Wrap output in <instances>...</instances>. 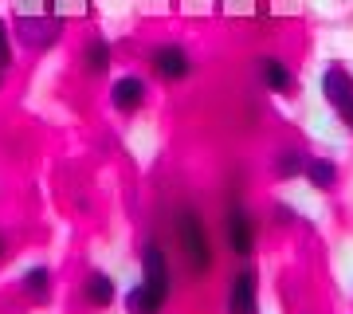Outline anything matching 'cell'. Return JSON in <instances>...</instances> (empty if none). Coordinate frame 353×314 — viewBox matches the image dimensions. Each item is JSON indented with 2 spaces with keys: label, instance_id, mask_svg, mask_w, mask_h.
Masks as SVG:
<instances>
[{
  "label": "cell",
  "instance_id": "cell-1",
  "mask_svg": "<svg viewBox=\"0 0 353 314\" xmlns=\"http://www.w3.org/2000/svg\"><path fill=\"white\" fill-rule=\"evenodd\" d=\"M173 232H176V248L185 255L192 275H208L216 264V251H212V236H208V224L201 220L196 208H181L173 216Z\"/></svg>",
  "mask_w": 353,
  "mask_h": 314
},
{
  "label": "cell",
  "instance_id": "cell-2",
  "mask_svg": "<svg viewBox=\"0 0 353 314\" xmlns=\"http://www.w3.org/2000/svg\"><path fill=\"white\" fill-rule=\"evenodd\" d=\"M322 99L341 118V126L353 134V71L345 63H330L322 71Z\"/></svg>",
  "mask_w": 353,
  "mask_h": 314
},
{
  "label": "cell",
  "instance_id": "cell-3",
  "mask_svg": "<svg viewBox=\"0 0 353 314\" xmlns=\"http://www.w3.org/2000/svg\"><path fill=\"white\" fill-rule=\"evenodd\" d=\"M224 232H228V248H232V255H236V259H252L259 228H255V216L248 213L243 204H232V208H228Z\"/></svg>",
  "mask_w": 353,
  "mask_h": 314
},
{
  "label": "cell",
  "instance_id": "cell-4",
  "mask_svg": "<svg viewBox=\"0 0 353 314\" xmlns=\"http://www.w3.org/2000/svg\"><path fill=\"white\" fill-rule=\"evenodd\" d=\"M228 314H259V275L255 267H240L228 283Z\"/></svg>",
  "mask_w": 353,
  "mask_h": 314
},
{
  "label": "cell",
  "instance_id": "cell-5",
  "mask_svg": "<svg viewBox=\"0 0 353 314\" xmlns=\"http://www.w3.org/2000/svg\"><path fill=\"white\" fill-rule=\"evenodd\" d=\"M150 63H153V75L165 79V83H181V79L192 75V55L181 48V43H161V48H153Z\"/></svg>",
  "mask_w": 353,
  "mask_h": 314
},
{
  "label": "cell",
  "instance_id": "cell-6",
  "mask_svg": "<svg viewBox=\"0 0 353 314\" xmlns=\"http://www.w3.org/2000/svg\"><path fill=\"white\" fill-rule=\"evenodd\" d=\"M145 79H138V75H122L118 83H114V90H110V102H114V110H122V114H134V110H141L145 106Z\"/></svg>",
  "mask_w": 353,
  "mask_h": 314
},
{
  "label": "cell",
  "instance_id": "cell-7",
  "mask_svg": "<svg viewBox=\"0 0 353 314\" xmlns=\"http://www.w3.org/2000/svg\"><path fill=\"white\" fill-rule=\"evenodd\" d=\"M141 279H145L150 287L169 295V259H165L161 244H153V239L141 248Z\"/></svg>",
  "mask_w": 353,
  "mask_h": 314
},
{
  "label": "cell",
  "instance_id": "cell-8",
  "mask_svg": "<svg viewBox=\"0 0 353 314\" xmlns=\"http://www.w3.org/2000/svg\"><path fill=\"white\" fill-rule=\"evenodd\" d=\"M259 83H263L271 95H290L294 90V71L279 55H263L259 59Z\"/></svg>",
  "mask_w": 353,
  "mask_h": 314
},
{
  "label": "cell",
  "instance_id": "cell-9",
  "mask_svg": "<svg viewBox=\"0 0 353 314\" xmlns=\"http://www.w3.org/2000/svg\"><path fill=\"white\" fill-rule=\"evenodd\" d=\"M59 32H63V24L59 20H51V16H43V20H20V39H24L28 48H48V43H55L59 39Z\"/></svg>",
  "mask_w": 353,
  "mask_h": 314
},
{
  "label": "cell",
  "instance_id": "cell-10",
  "mask_svg": "<svg viewBox=\"0 0 353 314\" xmlns=\"http://www.w3.org/2000/svg\"><path fill=\"white\" fill-rule=\"evenodd\" d=\"M303 177L310 181V188H318V193H330V188L338 185V177H341V169L330 157H310L306 153V165H303Z\"/></svg>",
  "mask_w": 353,
  "mask_h": 314
},
{
  "label": "cell",
  "instance_id": "cell-11",
  "mask_svg": "<svg viewBox=\"0 0 353 314\" xmlns=\"http://www.w3.org/2000/svg\"><path fill=\"white\" fill-rule=\"evenodd\" d=\"M165 299H169L165 291L150 287V283L141 279L138 287H134V291H130V295H126V311H130V314H161Z\"/></svg>",
  "mask_w": 353,
  "mask_h": 314
},
{
  "label": "cell",
  "instance_id": "cell-12",
  "mask_svg": "<svg viewBox=\"0 0 353 314\" xmlns=\"http://www.w3.org/2000/svg\"><path fill=\"white\" fill-rule=\"evenodd\" d=\"M83 295H87V302L94 311H106V306H114V299H118V287H114V279L106 275V271H90V279L83 283Z\"/></svg>",
  "mask_w": 353,
  "mask_h": 314
},
{
  "label": "cell",
  "instance_id": "cell-13",
  "mask_svg": "<svg viewBox=\"0 0 353 314\" xmlns=\"http://www.w3.org/2000/svg\"><path fill=\"white\" fill-rule=\"evenodd\" d=\"M303 165H306L303 150H283L271 157V177L275 181H294V177H303Z\"/></svg>",
  "mask_w": 353,
  "mask_h": 314
},
{
  "label": "cell",
  "instance_id": "cell-14",
  "mask_svg": "<svg viewBox=\"0 0 353 314\" xmlns=\"http://www.w3.org/2000/svg\"><path fill=\"white\" fill-rule=\"evenodd\" d=\"M83 63H87V71H90V75H102V71H106V67L114 63L110 43H106V39H94V43L87 48V55H83Z\"/></svg>",
  "mask_w": 353,
  "mask_h": 314
},
{
  "label": "cell",
  "instance_id": "cell-15",
  "mask_svg": "<svg viewBox=\"0 0 353 314\" xmlns=\"http://www.w3.org/2000/svg\"><path fill=\"white\" fill-rule=\"evenodd\" d=\"M24 291L32 299H48L51 295V267H32L24 275Z\"/></svg>",
  "mask_w": 353,
  "mask_h": 314
},
{
  "label": "cell",
  "instance_id": "cell-16",
  "mask_svg": "<svg viewBox=\"0 0 353 314\" xmlns=\"http://www.w3.org/2000/svg\"><path fill=\"white\" fill-rule=\"evenodd\" d=\"M12 63V39H8V28H4V20H0V71Z\"/></svg>",
  "mask_w": 353,
  "mask_h": 314
},
{
  "label": "cell",
  "instance_id": "cell-17",
  "mask_svg": "<svg viewBox=\"0 0 353 314\" xmlns=\"http://www.w3.org/2000/svg\"><path fill=\"white\" fill-rule=\"evenodd\" d=\"M0 255H4V239H0Z\"/></svg>",
  "mask_w": 353,
  "mask_h": 314
},
{
  "label": "cell",
  "instance_id": "cell-18",
  "mask_svg": "<svg viewBox=\"0 0 353 314\" xmlns=\"http://www.w3.org/2000/svg\"><path fill=\"white\" fill-rule=\"evenodd\" d=\"M0 83H4V79H0Z\"/></svg>",
  "mask_w": 353,
  "mask_h": 314
}]
</instances>
